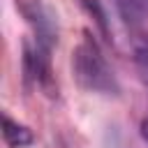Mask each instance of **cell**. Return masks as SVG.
Instances as JSON below:
<instances>
[{"instance_id":"cell-2","label":"cell","mask_w":148,"mask_h":148,"mask_svg":"<svg viewBox=\"0 0 148 148\" xmlns=\"http://www.w3.org/2000/svg\"><path fill=\"white\" fill-rule=\"evenodd\" d=\"M5 130H2V136H5V143L9 148H23V146H30L32 143V132L25 127V125H18L14 123L9 116H5Z\"/></svg>"},{"instance_id":"cell-4","label":"cell","mask_w":148,"mask_h":148,"mask_svg":"<svg viewBox=\"0 0 148 148\" xmlns=\"http://www.w3.org/2000/svg\"><path fill=\"white\" fill-rule=\"evenodd\" d=\"M141 136L148 141V120H143V123H141Z\"/></svg>"},{"instance_id":"cell-3","label":"cell","mask_w":148,"mask_h":148,"mask_svg":"<svg viewBox=\"0 0 148 148\" xmlns=\"http://www.w3.org/2000/svg\"><path fill=\"white\" fill-rule=\"evenodd\" d=\"M136 56H139V62H141V65L148 69V44H143V46L136 51Z\"/></svg>"},{"instance_id":"cell-1","label":"cell","mask_w":148,"mask_h":148,"mask_svg":"<svg viewBox=\"0 0 148 148\" xmlns=\"http://www.w3.org/2000/svg\"><path fill=\"white\" fill-rule=\"evenodd\" d=\"M74 72H76L79 81L90 90H97V92L113 90V76H111L97 44L90 37H86L74 51Z\"/></svg>"}]
</instances>
